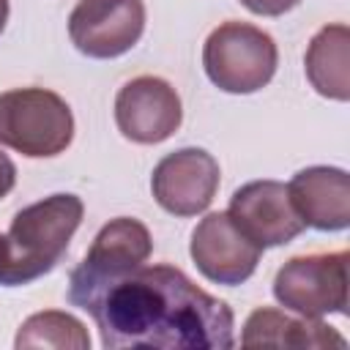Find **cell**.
Masks as SVG:
<instances>
[{
  "label": "cell",
  "instance_id": "obj_1",
  "mask_svg": "<svg viewBox=\"0 0 350 350\" xmlns=\"http://www.w3.org/2000/svg\"><path fill=\"white\" fill-rule=\"evenodd\" d=\"M68 301L93 317L107 350H230L235 345L232 309L167 262H142L68 293Z\"/></svg>",
  "mask_w": 350,
  "mask_h": 350
},
{
  "label": "cell",
  "instance_id": "obj_2",
  "mask_svg": "<svg viewBox=\"0 0 350 350\" xmlns=\"http://www.w3.org/2000/svg\"><path fill=\"white\" fill-rule=\"evenodd\" d=\"M82 200L66 191L22 208L3 235L0 284H30L49 273L63 260L74 232L82 224Z\"/></svg>",
  "mask_w": 350,
  "mask_h": 350
},
{
  "label": "cell",
  "instance_id": "obj_3",
  "mask_svg": "<svg viewBox=\"0 0 350 350\" xmlns=\"http://www.w3.org/2000/svg\"><path fill=\"white\" fill-rule=\"evenodd\" d=\"M74 139V115L63 96L46 88L0 93V145L27 156H60Z\"/></svg>",
  "mask_w": 350,
  "mask_h": 350
},
{
  "label": "cell",
  "instance_id": "obj_4",
  "mask_svg": "<svg viewBox=\"0 0 350 350\" xmlns=\"http://www.w3.org/2000/svg\"><path fill=\"white\" fill-rule=\"evenodd\" d=\"M279 66L276 41L257 25L249 22H221L211 30L202 46V68L208 79L235 96L262 90Z\"/></svg>",
  "mask_w": 350,
  "mask_h": 350
},
{
  "label": "cell",
  "instance_id": "obj_5",
  "mask_svg": "<svg viewBox=\"0 0 350 350\" xmlns=\"http://www.w3.org/2000/svg\"><path fill=\"white\" fill-rule=\"evenodd\" d=\"M347 260L350 254H298L290 257L273 276V298L287 312L304 317L347 312Z\"/></svg>",
  "mask_w": 350,
  "mask_h": 350
},
{
  "label": "cell",
  "instance_id": "obj_6",
  "mask_svg": "<svg viewBox=\"0 0 350 350\" xmlns=\"http://www.w3.org/2000/svg\"><path fill=\"white\" fill-rule=\"evenodd\" d=\"M142 0H79L68 14L71 44L93 60L126 55L142 38Z\"/></svg>",
  "mask_w": 350,
  "mask_h": 350
},
{
  "label": "cell",
  "instance_id": "obj_7",
  "mask_svg": "<svg viewBox=\"0 0 350 350\" xmlns=\"http://www.w3.org/2000/svg\"><path fill=\"white\" fill-rule=\"evenodd\" d=\"M180 96L161 77H134L115 96L118 131L137 145H159L170 139L180 129Z\"/></svg>",
  "mask_w": 350,
  "mask_h": 350
},
{
  "label": "cell",
  "instance_id": "obj_8",
  "mask_svg": "<svg viewBox=\"0 0 350 350\" xmlns=\"http://www.w3.org/2000/svg\"><path fill=\"white\" fill-rule=\"evenodd\" d=\"M219 161L202 148H180L167 153L150 175L153 200L172 216H197L208 211L219 191Z\"/></svg>",
  "mask_w": 350,
  "mask_h": 350
},
{
  "label": "cell",
  "instance_id": "obj_9",
  "mask_svg": "<svg viewBox=\"0 0 350 350\" xmlns=\"http://www.w3.org/2000/svg\"><path fill=\"white\" fill-rule=\"evenodd\" d=\"M189 254L208 282L238 287L257 271L262 249L232 224L227 211H216L197 221Z\"/></svg>",
  "mask_w": 350,
  "mask_h": 350
},
{
  "label": "cell",
  "instance_id": "obj_10",
  "mask_svg": "<svg viewBox=\"0 0 350 350\" xmlns=\"http://www.w3.org/2000/svg\"><path fill=\"white\" fill-rule=\"evenodd\" d=\"M227 216L260 249L284 246L306 230L290 202L287 186L279 180H252L241 186L230 200Z\"/></svg>",
  "mask_w": 350,
  "mask_h": 350
},
{
  "label": "cell",
  "instance_id": "obj_11",
  "mask_svg": "<svg viewBox=\"0 0 350 350\" xmlns=\"http://www.w3.org/2000/svg\"><path fill=\"white\" fill-rule=\"evenodd\" d=\"M150 252H153L150 230L139 219L118 216L96 232L88 254L68 276V293H79L85 287H93V284L109 279V276L137 268V265L148 262Z\"/></svg>",
  "mask_w": 350,
  "mask_h": 350
},
{
  "label": "cell",
  "instance_id": "obj_12",
  "mask_svg": "<svg viewBox=\"0 0 350 350\" xmlns=\"http://www.w3.org/2000/svg\"><path fill=\"white\" fill-rule=\"evenodd\" d=\"M290 202L306 227L342 232L350 227V175L342 167H306L287 183Z\"/></svg>",
  "mask_w": 350,
  "mask_h": 350
},
{
  "label": "cell",
  "instance_id": "obj_13",
  "mask_svg": "<svg viewBox=\"0 0 350 350\" xmlns=\"http://www.w3.org/2000/svg\"><path fill=\"white\" fill-rule=\"evenodd\" d=\"M243 347H345L347 339L320 317L287 314V309L260 306L254 309L241 334Z\"/></svg>",
  "mask_w": 350,
  "mask_h": 350
},
{
  "label": "cell",
  "instance_id": "obj_14",
  "mask_svg": "<svg viewBox=\"0 0 350 350\" xmlns=\"http://www.w3.org/2000/svg\"><path fill=\"white\" fill-rule=\"evenodd\" d=\"M309 85L334 101L350 98V30L345 22L320 27L304 55Z\"/></svg>",
  "mask_w": 350,
  "mask_h": 350
},
{
  "label": "cell",
  "instance_id": "obj_15",
  "mask_svg": "<svg viewBox=\"0 0 350 350\" xmlns=\"http://www.w3.org/2000/svg\"><path fill=\"white\" fill-rule=\"evenodd\" d=\"M14 347H68V350H90V334L85 323L68 312L46 309L30 314L14 339Z\"/></svg>",
  "mask_w": 350,
  "mask_h": 350
},
{
  "label": "cell",
  "instance_id": "obj_16",
  "mask_svg": "<svg viewBox=\"0 0 350 350\" xmlns=\"http://www.w3.org/2000/svg\"><path fill=\"white\" fill-rule=\"evenodd\" d=\"M238 3L257 16H282V14L293 11L301 0H238Z\"/></svg>",
  "mask_w": 350,
  "mask_h": 350
},
{
  "label": "cell",
  "instance_id": "obj_17",
  "mask_svg": "<svg viewBox=\"0 0 350 350\" xmlns=\"http://www.w3.org/2000/svg\"><path fill=\"white\" fill-rule=\"evenodd\" d=\"M14 186H16V164L8 159V153L0 150V200L8 197Z\"/></svg>",
  "mask_w": 350,
  "mask_h": 350
},
{
  "label": "cell",
  "instance_id": "obj_18",
  "mask_svg": "<svg viewBox=\"0 0 350 350\" xmlns=\"http://www.w3.org/2000/svg\"><path fill=\"white\" fill-rule=\"evenodd\" d=\"M8 14H11V5H8V0H0V33L5 30V22H8Z\"/></svg>",
  "mask_w": 350,
  "mask_h": 350
},
{
  "label": "cell",
  "instance_id": "obj_19",
  "mask_svg": "<svg viewBox=\"0 0 350 350\" xmlns=\"http://www.w3.org/2000/svg\"><path fill=\"white\" fill-rule=\"evenodd\" d=\"M0 260H3V235H0Z\"/></svg>",
  "mask_w": 350,
  "mask_h": 350
}]
</instances>
